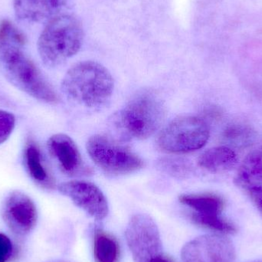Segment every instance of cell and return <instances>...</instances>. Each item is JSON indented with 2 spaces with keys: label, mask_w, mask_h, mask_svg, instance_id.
Returning <instances> with one entry per match:
<instances>
[{
  "label": "cell",
  "mask_w": 262,
  "mask_h": 262,
  "mask_svg": "<svg viewBox=\"0 0 262 262\" xmlns=\"http://www.w3.org/2000/svg\"><path fill=\"white\" fill-rule=\"evenodd\" d=\"M255 130L246 124H235L229 126L224 132V138L231 146L242 148L250 146L255 140Z\"/></svg>",
  "instance_id": "cell-18"
},
{
  "label": "cell",
  "mask_w": 262,
  "mask_h": 262,
  "mask_svg": "<svg viewBox=\"0 0 262 262\" xmlns=\"http://www.w3.org/2000/svg\"><path fill=\"white\" fill-rule=\"evenodd\" d=\"M235 183L246 192L262 187V146L248 154L243 160Z\"/></svg>",
  "instance_id": "cell-14"
},
{
  "label": "cell",
  "mask_w": 262,
  "mask_h": 262,
  "mask_svg": "<svg viewBox=\"0 0 262 262\" xmlns=\"http://www.w3.org/2000/svg\"><path fill=\"white\" fill-rule=\"evenodd\" d=\"M198 164L209 172H228L237 166L238 157L229 146H216L203 152L199 158Z\"/></svg>",
  "instance_id": "cell-15"
},
{
  "label": "cell",
  "mask_w": 262,
  "mask_h": 262,
  "mask_svg": "<svg viewBox=\"0 0 262 262\" xmlns=\"http://www.w3.org/2000/svg\"><path fill=\"white\" fill-rule=\"evenodd\" d=\"M2 215L8 227L17 235L32 230L38 220V212L32 199L23 192L14 190L5 198Z\"/></svg>",
  "instance_id": "cell-10"
},
{
  "label": "cell",
  "mask_w": 262,
  "mask_h": 262,
  "mask_svg": "<svg viewBox=\"0 0 262 262\" xmlns=\"http://www.w3.org/2000/svg\"><path fill=\"white\" fill-rule=\"evenodd\" d=\"M246 192L249 194L252 203H254L262 216V187L251 189Z\"/></svg>",
  "instance_id": "cell-23"
},
{
  "label": "cell",
  "mask_w": 262,
  "mask_h": 262,
  "mask_svg": "<svg viewBox=\"0 0 262 262\" xmlns=\"http://www.w3.org/2000/svg\"><path fill=\"white\" fill-rule=\"evenodd\" d=\"M183 262H235V246L222 235H204L189 242L182 249Z\"/></svg>",
  "instance_id": "cell-8"
},
{
  "label": "cell",
  "mask_w": 262,
  "mask_h": 262,
  "mask_svg": "<svg viewBox=\"0 0 262 262\" xmlns=\"http://www.w3.org/2000/svg\"><path fill=\"white\" fill-rule=\"evenodd\" d=\"M166 107L161 98L152 91L136 95L120 113V124L127 135L137 140L151 137L161 127Z\"/></svg>",
  "instance_id": "cell-4"
},
{
  "label": "cell",
  "mask_w": 262,
  "mask_h": 262,
  "mask_svg": "<svg viewBox=\"0 0 262 262\" xmlns=\"http://www.w3.org/2000/svg\"><path fill=\"white\" fill-rule=\"evenodd\" d=\"M125 236L134 262H149L163 254L160 231L149 215H133L126 229Z\"/></svg>",
  "instance_id": "cell-7"
},
{
  "label": "cell",
  "mask_w": 262,
  "mask_h": 262,
  "mask_svg": "<svg viewBox=\"0 0 262 262\" xmlns=\"http://www.w3.org/2000/svg\"><path fill=\"white\" fill-rule=\"evenodd\" d=\"M72 0H14L17 18L23 21L41 23L61 15Z\"/></svg>",
  "instance_id": "cell-12"
},
{
  "label": "cell",
  "mask_w": 262,
  "mask_h": 262,
  "mask_svg": "<svg viewBox=\"0 0 262 262\" xmlns=\"http://www.w3.org/2000/svg\"><path fill=\"white\" fill-rule=\"evenodd\" d=\"M26 41V35L9 20L0 21V46L14 45L20 47L24 46Z\"/></svg>",
  "instance_id": "cell-20"
},
{
  "label": "cell",
  "mask_w": 262,
  "mask_h": 262,
  "mask_svg": "<svg viewBox=\"0 0 262 262\" xmlns=\"http://www.w3.org/2000/svg\"><path fill=\"white\" fill-rule=\"evenodd\" d=\"M60 193L71 199L78 207L92 218L102 220L108 215L107 199L102 191L94 183L81 180H72L58 185Z\"/></svg>",
  "instance_id": "cell-9"
},
{
  "label": "cell",
  "mask_w": 262,
  "mask_h": 262,
  "mask_svg": "<svg viewBox=\"0 0 262 262\" xmlns=\"http://www.w3.org/2000/svg\"><path fill=\"white\" fill-rule=\"evenodd\" d=\"M209 138V128L197 117L177 118L159 134V149L167 154H186L203 147Z\"/></svg>",
  "instance_id": "cell-5"
},
{
  "label": "cell",
  "mask_w": 262,
  "mask_h": 262,
  "mask_svg": "<svg viewBox=\"0 0 262 262\" xmlns=\"http://www.w3.org/2000/svg\"><path fill=\"white\" fill-rule=\"evenodd\" d=\"M115 88L112 75L102 64L86 61L72 66L64 75L61 89L72 101L97 107L110 100Z\"/></svg>",
  "instance_id": "cell-1"
},
{
  "label": "cell",
  "mask_w": 262,
  "mask_h": 262,
  "mask_svg": "<svg viewBox=\"0 0 262 262\" xmlns=\"http://www.w3.org/2000/svg\"><path fill=\"white\" fill-rule=\"evenodd\" d=\"M149 262H175L170 257L167 256V255L162 254V255H159V256L156 257L154 259L151 260Z\"/></svg>",
  "instance_id": "cell-24"
},
{
  "label": "cell",
  "mask_w": 262,
  "mask_h": 262,
  "mask_svg": "<svg viewBox=\"0 0 262 262\" xmlns=\"http://www.w3.org/2000/svg\"><path fill=\"white\" fill-rule=\"evenodd\" d=\"M12 243L9 237L0 233V262H6L12 256Z\"/></svg>",
  "instance_id": "cell-22"
},
{
  "label": "cell",
  "mask_w": 262,
  "mask_h": 262,
  "mask_svg": "<svg viewBox=\"0 0 262 262\" xmlns=\"http://www.w3.org/2000/svg\"><path fill=\"white\" fill-rule=\"evenodd\" d=\"M15 125V116L10 112L0 110V145L9 139Z\"/></svg>",
  "instance_id": "cell-21"
},
{
  "label": "cell",
  "mask_w": 262,
  "mask_h": 262,
  "mask_svg": "<svg viewBox=\"0 0 262 262\" xmlns=\"http://www.w3.org/2000/svg\"><path fill=\"white\" fill-rule=\"evenodd\" d=\"M0 69L9 83L32 98L48 104L59 102V97L52 84L18 46H0Z\"/></svg>",
  "instance_id": "cell-2"
},
{
  "label": "cell",
  "mask_w": 262,
  "mask_h": 262,
  "mask_svg": "<svg viewBox=\"0 0 262 262\" xmlns=\"http://www.w3.org/2000/svg\"><path fill=\"white\" fill-rule=\"evenodd\" d=\"M180 202L202 215H221L225 201L220 195L212 193L180 195Z\"/></svg>",
  "instance_id": "cell-16"
},
{
  "label": "cell",
  "mask_w": 262,
  "mask_h": 262,
  "mask_svg": "<svg viewBox=\"0 0 262 262\" xmlns=\"http://www.w3.org/2000/svg\"><path fill=\"white\" fill-rule=\"evenodd\" d=\"M191 220L198 226L221 233L234 234L237 232L236 226L225 220L221 215H202L193 212L191 215Z\"/></svg>",
  "instance_id": "cell-19"
},
{
  "label": "cell",
  "mask_w": 262,
  "mask_h": 262,
  "mask_svg": "<svg viewBox=\"0 0 262 262\" xmlns=\"http://www.w3.org/2000/svg\"><path fill=\"white\" fill-rule=\"evenodd\" d=\"M25 167L32 181L47 190L55 189V181L48 168L38 145L33 140L26 142L23 152Z\"/></svg>",
  "instance_id": "cell-13"
},
{
  "label": "cell",
  "mask_w": 262,
  "mask_h": 262,
  "mask_svg": "<svg viewBox=\"0 0 262 262\" xmlns=\"http://www.w3.org/2000/svg\"><path fill=\"white\" fill-rule=\"evenodd\" d=\"M48 150L60 170L69 177L89 172L81 158L78 146L72 138L64 134L52 136L47 142Z\"/></svg>",
  "instance_id": "cell-11"
},
{
  "label": "cell",
  "mask_w": 262,
  "mask_h": 262,
  "mask_svg": "<svg viewBox=\"0 0 262 262\" xmlns=\"http://www.w3.org/2000/svg\"><path fill=\"white\" fill-rule=\"evenodd\" d=\"M86 148L92 161L112 175L130 173L144 166L143 160L137 154L105 136H92L88 140Z\"/></svg>",
  "instance_id": "cell-6"
},
{
  "label": "cell",
  "mask_w": 262,
  "mask_h": 262,
  "mask_svg": "<svg viewBox=\"0 0 262 262\" xmlns=\"http://www.w3.org/2000/svg\"><path fill=\"white\" fill-rule=\"evenodd\" d=\"M94 256L96 262H119L118 240L102 229H96L94 233Z\"/></svg>",
  "instance_id": "cell-17"
},
{
  "label": "cell",
  "mask_w": 262,
  "mask_h": 262,
  "mask_svg": "<svg viewBox=\"0 0 262 262\" xmlns=\"http://www.w3.org/2000/svg\"><path fill=\"white\" fill-rule=\"evenodd\" d=\"M84 29L79 18L61 14L49 21L38 41V52L45 64L55 68L76 55L82 46Z\"/></svg>",
  "instance_id": "cell-3"
}]
</instances>
